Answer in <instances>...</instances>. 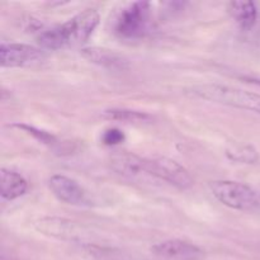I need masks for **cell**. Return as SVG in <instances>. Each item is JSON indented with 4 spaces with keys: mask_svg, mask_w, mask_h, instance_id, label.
Here are the masks:
<instances>
[{
    "mask_svg": "<svg viewBox=\"0 0 260 260\" xmlns=\"http://www.w3.org/2000/svg\"><path fill=\"white\" fill-rule=\"evenodd\" d=\"M99 19L101 17L95 9H85L62 24L43 30L38 36V43L42 48L51 51L83 45L98 27Z\"/></svg>",
    "mask_w": 260,
    "mask_h": 260,
    "instance_id": "obj_1",
    "label": "cell"
},
{
    "mask_svg": "<svg viewBox=\"0 0 260 260\" xmlns=\"http://www.w3.org/2000/svg\"><path fill=\"white\" fill-rule=\"evenodd\" d=\"M187 93L212 103L245 109L260 114V94L250 93L243 89L220 84H206L193 86Z\"/></svg>",
    "mask_w": 260,
    "mask_h": 260,
    "instance_id": "obj_2",
    "label": "cell"
},
{
    "mask_svg": "<svg viewBox=\"0 0 260 260\" xmlns=\"http://www.w3.org/2000/svg\"><path fill=\"white\" fill-rule=\"evenodd\" d=\"M213 197L231 210L255 212L260 210V200L253 188L234 180H213L208 183Z\"/></svg>",
    "mask_w": 260,
    "mask_h": 260,
    "instance_id": "obj_3",
    "label": "cell"
},
{
    "mask_svg": "<svg viewBox=\"0 0 260 260\" xmlns=\"http://www.w3.org/2000/svg\"><path fill=\"white\" fill-rule=\"evenodd\" d=\"M151 20V5L147 2H135L124 7L114 23V32L121 38L136 40L147 33Z\"/></svg>",
    "mask_w": 260,
    "mask_h": 260,
    "instance_id": "obj_4",
    "label": "cell"
},
{
    "mask_svg": "<svg viewBox=\"0 0 260 260\" xmlns=\"http://www.w3.org/2000/svg\"><path fill=\"white\" fill-rule=\"evenodd\" d=\"M145 173L146 175L162 180L182 190L189 189L194 184L190 173L183 165L169 157H152V159L146 157Z\"/></svg>",
    "mask_w": 260,
    "mask_h": 260,
    "instance_id": "obj_5",
    "label": "cell"
},
{
    "mask_svg": "<svg viewBox=\"0 0 260 260\" xmlns=\"http://www.w3.org/2000/svg\"><path fill=\"white\" fill-rule=\"evenodd\" d=\"M48 187L56 198L61 202L78 207L91 206L88 192L75 179L62 174L52 175L48 180Z\"/></svg>",
    "mask_w": 260,
    "mask_h": 260,
    "instance_id": "obj_6",
    "label": "cell"
},
{
    "mask_svg": "<svg viewBox=\"0 0 260 260\" xmlns=\"http://www.w3.org/2000/svg\"><path fill=\"white\" fill-rule=\"evenodd\" d=\"M40 48L24 43H2L0 46V65L2 68H25L42 60Z\"/></svg>",
    "mask_w": 260,
    "mask_h": 260,
    "instance_id": "obj_7",
    "label": "cell"
},
{
    "mask_svg": "<svg viewBox=\"0 0 260 260\" xmlns=\"http://www.w3.org/2000/svg\"><path fill=\"white\" fill-rule=\"evenodd\" d=\"M38 233L63 241H80L84 238V229L74 221L63 217H42L36 221Z\"/></svg>",
    "mask_w": 260,
    "mask_h": 260,
    "instance_id": "obj_8",
    "label": "cell"
},
{
    "mask_svg": "<svg viewBox=\"0 0 260 260\" xmlns=\"http://www.w3.org/2000/svg\"><path fill=\"white\" fill-rule=\"evenodd\" d=\"M151 253L162 260H203L205 251L189 241L172 239L155 244Z\"/></svg>",
    "mask_w": 260,
    "mask_h": 260,
    "instance_id": "obj_9",
    "label": "cell"
},
{
    "mask_svg": "<svg viewBox=\"0 0 260 260\" xmlns=\"http://www.w3.org/2000/svg\"><path fill=\"white\" fill-rule=\"evenodd\" d=\"M84 58L95 65L102 66L108 70H126L129 68V61L126 56L113 50L104 47H84L80 51Z\"/></svg>",
    "mask_w": 260,
    "mask_h": 260,
    "instance_id": "obj_10",
    "label": "cell"
},
{
    "mask_svg": "<svg viewBox=\"0 0 260 260\" xmlns=\"http://www.w3.org/2000/svg\"><path fill=\"white\" fill-rule=\"evenodd\" d=\"M145 160L132 152H116L109 159V165L118 174L128 178H137L140 175H146L145 173Z\"/></svg>",
    "mask_w": 260,
    "mask_h": 260,
    "instance_id": "obj_11",
    "label": "cell"
},
{
    "mask_svg": "<svg viewBox=\"0 0 260 260\" xmlns=\"http://www.w3.org/2000/svg\"><path fill=\"white\" fill-rule=\"evenodd\" d=\"M228 10L231 18L243 30L251 29L258 18V8L254 2H245V0L231 2L229 3Z\"/></svg>",
    "mask_w": 260,
    "mask_h": 260,
    "instance_id": "obj_12",
    "label": "cell"
},
{
    "mask_svg": "<svg viewBox=\"0 0 260 260\" xmlns=\"http://www.w3.org/2000/svg\"><path fill=\"white\" fill-rule=\"evenodd\" d=\"M2 198L4 201H14L25 194L28 183L23 175L10 169H2Z\"/></svg>",
    "mask_w": 260,
    "mask_h": 260,
    "instance_id": "obj_13",
    "label": "cell"
},
{
    "mask_svg": "<svg viewBox=\"0 0 260 260\" xmlns=\"http://www.w3.org/2000/svg\"><path fill=\"white\" fill-rule=\"evenodd\" d=\"M81 260H128L127 254L114 248L86 244L80 249Z\"/></svg>",
    "mask_w": 260,
    "mask_h": 260,
    "instance_id": "obj_14",
    "label": "cell"
},
{
    "mask_svg": "<svg viewBox=\"0 0 260 260\" xmlns=\"http://www.w3.org/2000/svg\"><path fill=\"white\" fill-rule=\"evenodd\" d=\"M103 116L112 121H119L124 123H149L152 121V117L150 114L123 108L107 109L103 112Z\"/></svg>",
    "mask_w": 260,
    "mask_h": 260,
    "instance_id": "obj_15",
    "label": "cell"
},
{
    "mask_svg": "<svg viewBox=\"0 0 260 260\" xmlns=\"http://www.w3.org/2000/svg\"><path fill=\"white\" fill-rule=\"evenodd\" d=\"M228 156L233 161L245 162V164H254L258 161L259 155L258 151L250 145H244V146H235L228 149Z\"/></svg>",
    "mask_w": 260,
    "mask_h": 260,
    "instance_id": "obj_16",
    "label": "cell"
},
{
    "mask_svg": "<svg viewBox=\"0 0 260 260\" xmlns=\"http://www.w3.org/2000/svg\"><path fill=\"white\" fill-rule=\"evenodd\" d=\"M13 126L17 127V128H19V129H23L25 134L33 136L36 140H37V141H40L41 144H45V145H47V146H51V147H55V146H58V145H60L58 140L56 139L52 134H50V132H47V131H43V129L37 128V127L29 126V124H25V123H15V124H13Z\"/></svg>",
    "mask_w": 260,
    "mask_h": 260,
    "instance_id": "obj_17",
    "label": "cell"
},
{
    "mask_svg": "<svg viewBox=\"0 0 260 260\" xmlns=\"http://www.w3.org/2000/svg\"><path fill=\"white\" fill-rule=\"evenodd\" d=\"M124 134L118 128H108L104 131L103 136H102V141L107 146H114V145H119L124 141Z\"/></svg>",
    "mask_w": 260,
    "mask_h": 260,
    "instance_id": "obj_18",
    "label": "cell"
},
{
    "mask_svg": "<svg viewBox=\"0 0 260 260\" xmlns=\"http://www.w3.org/2000/svg\"><path fill=\"white\" fill-rule=\"evenodd\" d=\"M251 80H253L254 83H258V84H260V80H256V79H251Z\"/></svg>",
    "mask_w": 260,
    "mask_h": 260,
    "instance_id": "obj_19",
    "label": "cell"
}]
</instances>
